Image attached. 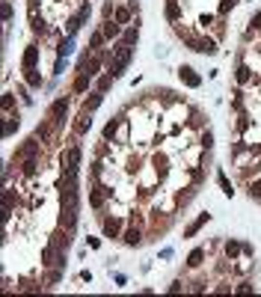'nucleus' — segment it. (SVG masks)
<instances>
[{
    "label": "nucleus",
    "instance_id": "obj_1",
    "mask_svg": "<svg viewBox=\"0 0 261 297\" xmlns=\"http://www.w3.org/2000/svg\"><path fill=\"white\" fill-rule=\"evenodd\" d=\"M65 113H68V98H57V101L51 104V113H48L51 125H54V128H62V122H65Z\"/></svg>",
    "mask_w": 261,
    "mask_h": 297
},
{
    "label": "nucleus",
    "instance_id": "obj_2",
    "mask_svg": "<svg viewBox=\"0 0 261 297\" xmlns=\"http://www.w3.org/2000/svg\"><path fill=\"white\" fill-rule=\"evenodd\" d=\"M110 193H113L110 188H104V184H95L92 193H89V205H92V208H101V205L110 199Z\"/></svg>",
    "mask_w": 261,
    "mask_h": 297
},
{
    "label": "nucleus",
    "instance_id": "obj_3",
    "mask_svg": "<svg viewBox=\"0 0 261 297\" xmlns=\"http://www.w3.org/2000/svg\"><path fill=\"white\" fill-rule=\"evenodd\" d=\"M178 78H181L184 84H187L190 89H196V86H202V78H199V74H196V71H193L190 65H181V68H178Z\"/></svg>",
    "mask_w": 261,
    "mask_h": 297
},
{
    "label": "nucleus",
    "instance_id": "obj_4",
    "mask_svg": "<svg viewBox=\"0 0 261 297\" xmlns=\"http://www.w3.org/2000/svg\"><path fill=\"white\" fill-rule=\"evenodd\" d=\"M101 33L107 36V39H122V24L119 21H113V18H104V24H101Z\"/></svg>",
    "mask_w": 261,
    "mask_h": 297
},
{
    "label": "nucleus",
    "instance_id": "obj_5",
    "mask_svg": "<svg viewBox=\"0 0 261 297\" xmlns=\"http://www.w3.org/2000/svg\"><path fill=\"white\" fill-rule=\"evenodd\" d=\"M122 116H116V119H110L107 125H104V131H101V137H104V143H113L116 140V134H119V128H122Z\"/></svg>",
    "mask_w": 261,
    "mask_h": 297
},
{
    "label": "nucleus",
    "instance_id": "obj_6",
    "mask_svg": "<svg viewBox=\"0 0 261 297\" xmlns=\"http://www.w3.org/2000/svg\"><path fill=\"white\" fill-rule=\"evenodd\" d=\"M39 155H33V158H24V164H21V175L24 178H36L39 175Z\"/></svg>",
    "mask_w": 261,
    "mask_h": 297
},
{
    "label": "nucleus",
    "instance_id": "obj_7",
    "mask_svg": "<svg viewBox=\"0 0 261 297\" xmlns=\"http://www.w3.org/2000/svg\"><path fill=\"white\" fill-rule=\"evenodd\" d=\"M39 143H42L39 137H33V140H27V143L21 146V152H18V155L12 158V164H15V161H21V158H33L36 152H39Z\"/></svg>",
    "mask_w": 261,
    "mask_h": 297
},
{
    "label": "nucleus",
    "instance_id": "obj_8",
    "mask_svg": "<svg viewBox=\"0 0 261 297\" xmlns=\"http://www.w3.org/2000/svg\"><path fill=\"white\" fill-rule=\"evenodd\" d=\"M104 235H107V238H122V217L104 220Z\"/></svg>",
    "mask_w": 261,
    "mask_h": 297
},
{
    "label": "nucleus",
    "instance_id": "obj_9",
    "mask_svg": "<svg viewBox=\"0 0 261 297\" xmlns=\"http://www.w3.org/2000/svg\"><path fill=\"white\" fill-rule=\"evenodd\" d=\"M235 78H238V84H241V86H249V84L255 81L252 65H249V63H241V65H238V71H235Z\"/></svg>",
    "mask_w": 261,
    "mask_h": 297
},
{
    "label": "nucleus",
    "instance_id": "obj_10",
    "mask_svg": "<svg viewBox=\"0 0 261 297\" xmlns=\"http://www.w3.org/2000/svg\"><path fill=\"white\" fill-rule=\"evenodd\" d=\"M89 81H92V74L78 71V78H74V84H71V92H74V95H83V92L89 89Z\"/></svg>",
    "mask_w": 261,
    "mask_h": 297
},
{
    "label": "nucleus",
    "instance_id": "obj_11",
    "mask_svg": "<svg viewBox=\"0 0 261 297\" xmlns=\"http://www.w3.org/2000/svg\"><path fill=\"white\" fill-rule=\"evenodd\" d=\"M122 241H125L128 247H140V244H142V232H140V226H128V229L122 232Z\"/></svg>",
    "mask_w": 261,
    "mask_h": 297
},
{
    "label": "nucleus",
    "instance_id": "obj_12",
    "mask_svg": "<svg viewBox=\"0 0 261 297\" xmlns=\"http://www.w3.org/2000/svg\"><path fill=\"white\" fill-rule=\"evenodd\" d=\"M36 63H39V48L30 45V48L24 51V57H21V65H24V71H27V68H36Z\"/></svg>",
    "mask_w": 261,
    "mask_h": 297
},
{
    "label": "nucleus",
    "instance_id": "obj_13",
    "mask_svg": "<svg viewBox=\"0 0 261 297\" xmlns=\"http://www.w3.org/2000/svg\"><path fill=\"white\" fill-rule=\"evenodd\" d=\"M222 253H226V258H229V262H235V258H238V255L243 253V247H241V244H238L235 238H229L226 244H222Z\"/></svg>",
    "mask_w": 261,
    "mask_h": 297
},
{
    "label": "nucleus",
    "instance_id": "obj_14",
    "mask_svg": "<svg viewBox=\"0 0 261 297\" xmlns=\"http://www.w3.org/2000/svg\"><path fill=\"white\" fill-rule=\"evenodd\" d=\"M101 101H104V92H98V89H95V92L83 101V107H80V110H86V113H95V110L101 107Z\"/></svg>",
    "mask_w": 261,
    "mask_h": 297
},
{
    "label": "nucleus",
    "instance_id": "obj_15",
    "mask_svg": "<svg viewBox=\"0 0 261 297\" xmlns=\"http://www.w3.org/2000/svg\"><path fill=\"white\" fill-rule=\"evenodd\" d=\"M196 54H205V57H214L217 54V39H199V45H196Z\"/></svg>",
    "mask_w": 261,
    "mask_h": 297
},
{
    "label": "nucleus",
    "instance_id": "obj_16",
    "mask_svg": "<svg viewBox=\"0 0 261 297\" xmlns=\"http://www.w3.org/2000/svg\"><path fill=\"white\" fill-rule=\"evenodd\" d=\"M104 63H107V57H101V54H95V57H89V60H86V65H83V71H86V74H98Z\"/></svg>",
    "mask_w": 261,
    "mask_h": 297
},
{
    "label": "nucleus",
    "instance_id": "obj_17",
    "mask_svg": "<svg viewBox=\"0 0 261 297\" xmlns=\"http://www.w3.org/2000/svg\"><path fill=\"white\" fill-rule=\"evenodd\" d=\"M208 220H211V214H199V217H196V220L190 223V226H187V229H184V235H187V238H193V235H196V232H199V229L205 226V223H208Z\"/></svg>",
    "mask_w": 261,
    "mask_h": 297
},
{
    "label": "nucleus",
    "instance_id": "obj_18",
    "mask_svg": "<svg viewBox=\"0 0 261 297\" xmlns=\"http://www.w3.org/2000/svg\"><path fill=\"white\" fill-rule=\"evenodd\" d=\"M24 81H27V86H33V89H39L45 81H42V74L36 71V68H27V74H24Z\"/></svg>",
    "mask_w": 261,
    "mask_h": 297
},
{
    "label": "nucleus",
    "instance_id": "obj_19",
    "mask_svg": "<svg viewBox=\"0 0 261 297\" xmlns=\"http://www.w3.org/2000/svg\"><path fill=\"white\" fill-rule=\"evenodd\" d=\"M89 131V113H86V110H80V116H78V122H74V134H86Z\"/></svg>",
    "mask_w": 261,
    "mask_h": 297
},
{
    "label": "nucleus",
    "instance_id": "obj_20",
    "mask_svg": "<svg viewBox=\"0 0 261 297\" xmlns=\"http://www.w3.org/2000/svg\"><path fill=\"white\" fill-rule=\"evenodd\" d=\"M246 193H249L255 202H261V178H249V181H246Z\"/></svg>",
    "mask_w": 261,
    "mask_h": 297
},
{
    "label": "nucleus",
    "instance_id": "obj_21",
    "mask_svg": "<svg viewBox=\"0 0 261 297\" xmlns=\"http://www.w3.org/2000/svg\"><path fill=\"white\" fill-rule=\"evenodd\" d=\"M131 6H116V12H113V21H119V24H128L131 21Z\"/></svg>",
    "mask_w": 261,
    "mask_h": 297
},
{
    "label": "nucleus",
    "instance_id": "obj_22",
    "mask_svg": "<svg viewBox=\"0 0 261 297\" xmlns=\"http://www.w3.org/2000/svg\"><path fill=\"white\" fill-rule=\"evenodd\" d=\"M137 36H140V33H137V27H125L119 42H122V45H137Z\"/></svg>",
    "mask_w": 261,
    "mask_h": 297
},
{
    "label": "nucleus",
    "instance_id": "obj_23",
    "mask_svg": "<svg viewBox=\"0 0 261 297\" xmlns=\"http://www.w3.org/2000/svg\"><path fill=\"white\" fill-rule=\"evenodd\" d=\"M202 258H205V250H202V247H196V250L187 255V268H199V265H202Z\"/></svg>",
    "mask_w": 261,
    "mask_h": 297
},
{
    "label": "nucleus",
    "instance_id": "obj_24",
    "mask_svg": "<svg viewBox=\"0 0 261 297\" xmlns=\"http://www.w3.org/2000/svg\"><path fill=\"white\" fill-rule=\"evenodd\" d=\"M166 18H169V21H178V18H181V6H178V0H166Z\"/></svg>",
    "mask_w": 261,
    "mask_h": 297
},
{
    "label": "nucleus",
    "instance_id": "obj_25",
    "mask_svg": "<svg viewBox=\"0 0 261 297\" xmlns=\"http://www.w3.org/2000/svg\"><path fill=\"white\" fill-rule=\"evenodd\" d=\"M104 39H107V36H104L101 30H98V33H92V36H89V51H101Z\"/></svg>",
    "mask_w": 261,
    "mask_h": 297
},
{
    "label": "nucleus",
    "instance_id": "obj_26",
    "mask_svg": "<svg viewBox=\"0 0 261 297\" xmlns=\"http://www.w3.org/2000/svg\"><path fill=\"white\" fill-rule=\"evenodd\" d=\"M217 181H220V188H222V193H226V196H232V193H235V191H232V181L226 178V172H222V170L217 172Z\"/></svg>",
    "mask_w": 261,
    "mask_h": 297
},
{
    "label": "nucleus",
    "instance_id": "obj_27",
    "mask_svg": "<svg viewBox=\"0 0 261 297\" xmlns=\"http://www.w3.org/2000/svg\"><path fill=\"white\" fill-rule=\"evenodd\" d=\"M36 137H39L42 143H48V140H51V119H48L45 125H39V131H36Z\"/></svg>",
    "mask_w": 261,
    "mask_h": 297
},
{
    "label": "nucleus",
    "instance_id": "obj_28",
    "mask_svg": "<svg viewBox=\"0 0 261 297\" xmlns=\"http://www.w3.org/2000/svg\"><path fill=\"white\" fill-rule=\"evenodd\" d=\"M110 84H113V74H110V71H107V74H101V78H98V92H107V89H110Z\"/></svg>",
    "mask_w": 261,
    "mask_h": 297
},
{
    "label": "nucleus",
    "instance_id": "obj_29",
    "mask_svg": "<svg viewBox=\"0 0 261 297\" xmlns=\"http://www.w3.org/2000/svg\"><path fill=\"white\" fill-rule=\"evenodd\" d=\"M199 146H202V148H205V152H208V148H211V146H214V134H211V131H208V128H205V131H202V137H199Z\"/></svg>",
    "mask_w": 261,
    "mask_h": 297
},
{
    "label": "nucleus",
    "instance_id": "obj_30",
    "mask_svg": "<svg viewBox=\"0 0 261 297\" xmlns=\"http://www.w3.org/2000/svg\"><path fill=\"white\" fill-rule=\"evenodd\" d=\"M15 128H18V113H15V116H6V122H3V134L9 137Z\"/></svg>",
    "mask_w": 261,
    "mask_h": 297
},
{
    "label": "nucleus",
    "instance_id": "obj_31",
    "mask_svg": "<svg viewBox=\"0 0 261 297\" xmlns=\"http://www.w3.org/2000/svg\"><path fill=\"white\" fill-rule=\"evenodd\" d=\"M0 107H3V113L9 116L12 110H15V98H12V95H3V101H0Z\"/></svg>",
    "mask_w": 261,
    "mask_h": 297
},
{
    "label": "nucleus",
    "instance_id": "obj_32",
    "mask_svg": "<svg viewBox=\"0 0 261 297\" xmlns=\"http://www.w3.org/2000/svg\"><path fill=\"white\" fill-rule=\"evenodd\" d=\"M68 54H71V36H65L60 42V57H68Z\"/></svg>",
    "mask_w": 261,
    "mask_h": 297
},
{
    "label": "nucleus",
    "instance_id": "obj_33",
    "mask_svg": "<svg viewBox=\"0 0 261 297\" xmlns=\"http://www.w3.org/2000/svg\"><path fill=\"white\" fill-rule=\"evenodd\" d=\"M202 178H205V172H202L199 167H190V181H193V184H202Z\"/></svg>",
    "mask_w": 261,
    "mask_h": 297
},
{
    "label": "nucleus",
    "instance_id": "obj_34",
    "mask_svg": "<svg viewBox=\"0 0 261 297\" xmlns=\"http://www.w3.org/2000/svg\"><path fill=\"white\" fill-rule=\"evenodd\" d=\"M246 128H249V113H241V116H238V131L243 134Z\"/></svg>",
    "mask_w": 261,
    "mask_h": 297
},
{
    "label": "nucleus",
    "instance_id": "obj_35",
    "mask_svg": "<svg viewBox=\"0 0 261 297\" xmlns=\"http://www.w3.org/2000/svg\"><path fill=\"white\" fill-rule=\"evenodd\" d=\"M113 12H116L113 0H107V3H104V9H101V15H104V18H113Z\"/></svg>",
    "mask_w": 261,
    "mask_h": 297
},
{
    "label": "nucleus",
    "instance_id": "obj_36",
    "mask_svg": "<svg viewBox=\"0 0 261 297\" xmlns=\"http://www.w3.org/2000/svg\"><path fill=\"white\" fill-rule=\"evenodd\" d=\"M235 291H238V294H249V291H255V285H252V282H241Z\"/></svg>",
    "mask_w": 261,
    "mask_h": 297
},
{
    "label": "nucleus",
    "instance_id": "obj_37",
    "mask_svg": "<svg viewBox=\"0 0 261 297\" xmlns=\"http://www.w3.org/2000/svg\"><path fill=\"white\" fill-rule=\"evenodd\" d=\"M232 6H235V0H220V15H226Z\"/></svg>",
    "mask_w": 261,
    "mask_h": 297
},
{
    "label": "nucleus",
    "instance_id": "obj_38",
    "mask_svg": "<svg viewBox=\"0 0 261 297\" xmlns=\"http://www.w3.org/2000/svg\"><path fill=\"white\" fill-rule=\"evenodd\" d=\"M0 18H3V21H12V6H9V3H3V9H0Z\"/></svg>",
    "mask_w": 261,
    "mask_h": 297
},
{
    "label": "nucleus",
    "instance_id": "obj_39",
    "mask_svg": "<svg viewBox=\"0 0 261 297\" xmlns=\"http://www.w3.org/2000/svg\"><path fill=\"white\" fill-rule=\"evenodd\" d=\"M211 24H214V15H202V18H199V27H202V30H208Z\"/></svg>",
    "mask_w": 261,
    "mask_h": 297
},
{
    "label": "nucleus",
    "instance_id": "obj_40",
    "mask_svg": "<svg viewBox=\"0 0 261 297\" xmlns=\"http://www.w3.org/2000/svg\"><path fill=\"white\" fill-rule=\"evenodd\" d=\"M235 110H243V92H235V101H232Z\"/></svg>",
    "mask_w": 261,
    "mask_h": 297
},
{
    "label": "nucleus",
    "instance_id": "obj_41",
    "mask_svg": "<svg viewBox=\"0 0 261 297\" xmlns=\"http://www.w3.org/2000/svg\"><path fill=\"white\" fill-rule=\"evenodd\" d=\"M249 24H252V30H261V12H255V15H252V21H249Z\"/></svg>",
    "mask_w": 261,
    "mask_h": 297
},
{
    "label": "nucleus",
    "instance_id": "obj_42",
    "mask_svg": "<svg viewBox=\"0 0 261 297\" xmlns=\"http://www.w3.org/2000/svg\"><path fill=\"white\" fill-rule=\"evenodd\" d=\"M169 291H184V279H175V282L169 285Z\"/></svg>",
    "mask_w": 261,
    "mask_h": 297
},
{
    "label": "nucleus",
    "instance_id": "obj_43",
    "mask_svg": "<svg viewBox=\"0 0 261 297\" xmlns=\"http://www.w3.org/2000/svg\"><path fill=\"white\" fill-rule=\"evenodd\" d=\"M62 68H65V60L60 57V60H57V65H54V71H57V74H62Z\"/></svg>",
    "mask_w": 261,
    "mask_h": 297
},
{
    "label": "nucleus",
    "instance_id": "obj_44",
    "mask_svg": "<svg viewBox=\"0 0 261 297\" xmlns=\"http://www.w3.org/2000/svg\"><path fill=\"white\" fill-rule=\"evenodd\" d=\"M131 226H142V214H134L131 217Z\"/></svg>",
    "mask_w": 261,
    "mask_h": 297
}]
</instances>
